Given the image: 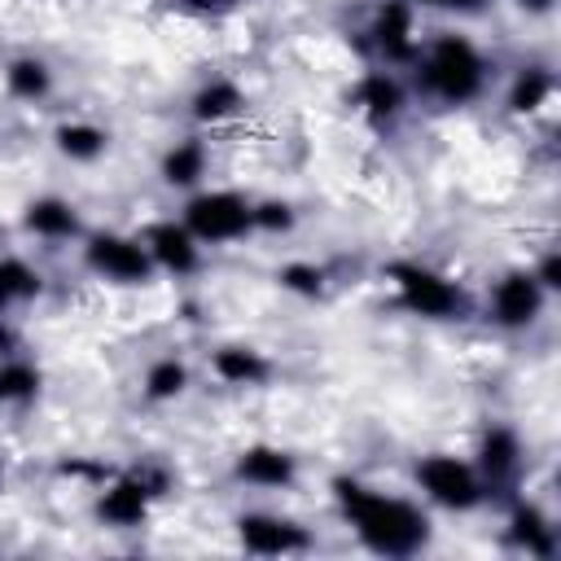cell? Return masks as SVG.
<instances>
[{
	"instance_id": "6da1fadb",
	"label": "cell",
	"mask_w": 561,
	"mask_h": 561,
	"mask_svg": "<svg viewBox=\"0 0 561 561\" xmlns=\"http://www.w3.org/2000/svg\"><path fill=\"white\" fill-rule=\"evenodd\" d=\"M333 500L355 526L359 543L377 557H416L430 543V517L412 500L364 486L359 478H333Z\"/></svg>"
},
{
	"instance_id": "7a4b0ae2",
	"label": "cell",
	"mask_w": 561,
	"mask_h": 561,
	"mask_svg": "<svg viewBox=\"0 0 561 561\" xmlns=\"http://www.w3.org/2000/svg\"><path fill=\"white\" fill-rule=\"evenodd\" d=\"M416 83L443 105H469L486 83V61L473 39L443 31L416 53Z\"/></svg>"
},
{
	"instance_id": "3957f363",
	"label": "cell",
	"mask_w": 561,
	"mask_h": 561,
	"mask_svg": "<svg viewBox=\"0 0 561 561\" xmlns=\"http://www.w3.org/2000/svg\"><path fill=\"white\" fill-rule=\"evenodd\" d=\"M399 302L412 311V316H425V320H460L465 316V294L456 280H447L443 272L425 267V263H412V259H399L386 267Z\"/></svg>"
},
{
	"instance_id": "277c9868",
	"label": "cell",
	"mask_w": 561,
	"mask_h": 561,
	"mask_svg": "<svg viewBox=\"0 0 561 561\" xmlns=\"http://www.w3.org/2000/svg\"><path fill=\"white\" fill-rule=\"evenodd\" d=\"M184 228L202 241V245H224V241H241L245 232H254L250 219V202L232 188H210V193H193L184 206Z\"/></svg>"
},
{
	"instance_id": "5b68a950",
	"label": "cell",
	"mask_w": 561,
	"mask_h": 561,
	"mask_svg": "<svg viewBox=\"0 0 561 561\" xmlns=\"http://www.w3.org/2000/svg\"><path fill=\"white\" fill-rule=\"evenodd\" d=\"M416 486L425 491V500H434L438 508H451V513H469L486 495L478 469L460 456H447V451H434V456L416 460Z\"/></svg>"
},
{
	"instance_id": "8992f818",
	"label": "cell",
	"mask_w": 561,
	"mask_h": 561,
	"mask_svg": "<svg viewBox=\"0 0 561 561\" xmlns=\"http://www.w3.org/2000/svg\"><path fill=\"white\" fill-rule=\"evenodd\" d=\"M83 263L92 276L114 280V285H149L158 272L145 241L127 237V232H92L83 245Z\"/></svg>"
},
{
	"instance_id": "52a82bcc",
	"label": "cell",
	"mask_w": 561,
	"mask_h": 561,
	"mask_svg": "<svg viewBox=\"0 0 561 561\" xmlns=\"http://www.w3.org/2000/svg\"><path fill=\"white\" fill-rule=\"evenodd\" d=\"M167 491V473L158 469H136V473H123L114 478L101 495H96V517L114 530H131L149 517V504Z\"/></svg>"
},
{
	"instance_id": "ba28073f",
	"label": "cell",
	"mask_w": 561,
	"mask_h": 561,
	"mask_svg": "<svg viewBox=\"0 0 561 561\" xmlns=\"http://www.w3.org/2000/svg\"><path fill=\"white\" fill-rule=\"evenodd\" d=\"M543 298H548V289L535 280L530 267L504 272V276L495 280V289H491V320H495L500 329H526V324L539 320Z\"/></svg>"
},
{
	"instance_id": "9c48e42d",
	"label": "cell",
	"mask_w": 561,
	"mask_h": 561,
	"mask_svg": "<svg viewBox=\"0 0 561 561\" xmlns=\"http://www.w3.org/2000/svg\"><path fill=\"white\" fill-rule=\"evenodd\" d=\"M237 539L254 557H294V552L311 548L307 526H298L294 517H276V513H241Z\"/></svg>"
},
{
	"instance_id": "30bf717a",
	"label": "cell",
	"mask_w": 561,
	"mask_h": 561,
	"mask_svg": "<svg viewBox=\"0 0 561 561\" xmlns=\"http://www.w3.org/2000/svg\"><path fill=\"white\" fill-rule=\"evenodd\" d=\"M368 35H373V48H377V57L386 66H408L421 53V44H416V18H412V4L408 0H381L373 9Z\"/></svg>"
},
{
	"instance_id": "8fae6325",
	"label": "cell",
	"mask_w": 561,
	"mask_h": 561,
	"mask_svg": "<svg viewBox=\"0 0 561 561\" xmlns=\"http://www.w3.org/2000/svg\"><path fill=\"white\" fill-rule=\"evenodd\" d=\"M140 241H145V250H149V259H153L158 272L188 276V272L202 263V241L184 228V219H180V224H175V219H158V224L145 228Z\"/></svg>"
},
{
	"instance_id": "7c38bea8",
	"label": "cell",
	"mask_w": 561,
	"mask_h": 561,
	"mask_svg": "<svg viewBox=\"0 0 561 561\" xmlns=\"http://www.w3.org/2000/svg\"><path fill=\"white\" fill-rule=\"evenodd\" d=\"M473 469H478V478H482L486 491H491V486H508V482L517 478V469H522V438H517V430L491 425V430L482 434V443H478Z\"/></svg>"
},
{
	"instance_id": "4fadbf2b",
	"label": "cell",
	"mask_w": 561,
	"mask_h": 561,
	"mask_svg": "<svg viewBox=\"0 0 561 561\" xmlns=\"http://www.w3.org/2000/svg\"><path fill=\"white\" fill-rule=\"evenodd\" d=\"M237 478L250 482V486H263V491H285L294 486L298 478V460L285 451V447H272V443H254L237 456Z\"/></svg>"
},
{
	"instance_id": "5bb4252c",
	"label": "cell",
	"mask_w": 561,
	"mask_h": 561,
	"mask_svg": "<svg viewBox=\"0 0 561 561\" xmlns=\"http://www.w3.org/2000/svg\"><path fill=\"white\" fill-rule=\"evenodd\" d=\"M351 105H355L373 127H386V123H394L399 110H403V88H399V79H394L390 70H368V75L355 83Z\"/></svg>"
},
{
	"instance_id": "9a60e30c",
	"label": "cell",
	"mask_w": 561,
	"mask_h": 561,
	"mask_svg": "<svg viewBox=\"0 0 561 561\" xmlns=\"http://www.w3.org/2000/svg\"><path fill=\"white\" fill-rule=\"evenodd\" d=\"M22 228L31 237H39V241H70V237H79V210H75V202L48 193V197L26 202Z\"/></svg>"
},
{
	"instance_id": "2e32d148",
	"label": "cell",
	"mask_w": 561,
	"mask_h": 561,
	"mask_svg": "<svg viewBox=\"0 0 561 561\" xmlns=\"http://www.w3.org/2000/svg\"><path fill=\"white\" fill-rule=\"evenodd\" d=\"M210 364H215V377L228 381V386H263L272 377V359L263 351L237 346V342L232 346H219Z\"/></svg>"
},
{
	"instance_id": "e0dca14e",
	"label": "cell",
	"mask_w": 561,
	"mask_h": 561,
	"mask_svg": "<svg viewBox=\"0 0 561 561\" xmlns=\"http://www.w3.org/2000/svg\"><path fill=\"white\" fill-rule=\"evenodd\" d=\"M508 539L513 548H522L526 557H552L557 552V530L552 522L535 508V504H517L508 517Z\"/></svg>"
},
{
	"instance_id": "ac0fdd59",
	"label": "cell",
	"mask_w": 561,
	"mask_h": 561,
	"mask_svg": "<svg viewBox=\"0 0 561 561\" xmlns=\"http://www.w3.org/2000/svg\"><path fill=\"white\" fill-rule=\"evenodd\" d=\"M188 105H193V118L197 123H228V118H237L245 110V92L232 79H210V83H202L193 92Z\"/></svg>"
},
{
	"instance_id": "d6986e66",
	"label": "cell",
	"mask_w": 561,
	"mask_h": 561,
	"mask_svg": "<svg viewBox=\"0 0 561 561\" xmlns=\"http://www.w3.org/2000/svg\"><path fill=\"white\" fill-rule=\"evenodd\" d=\"M39 289H44V276L26 259H18V254L0 259V316H9L13 307L39 298Z\"/></svg>"
},
{
	"instance_id": "ffe728a7",
	"label": "cell",
	"mask_w": 561,
	"mask_h": 561,
	"mask_svg": "<svg viewBox=\"0 0 561 561\" xmlns=\"http://www.w3.org/2000/svg\"><path fill=\"white\" fill-rule=\"evenodd\" d=\"M202 175H206V145H202L197 136L175 140V145L162 153V180H167L171 188H193Z\"/></svg>"
},
{
	"instance_id": "44dd1931",
	"label": "cell",
	"mask_w": 561,
	"mask_h": 561,
	"mask_svg": "<svg viewBox=\"0 0 561 561\" xmlns=\"http://www.w3.org/2000/svg\"><path fill=\"white\" fill-rule=\"evenodd\" d=\"M53 140H57L61 158H70V162H96V158L110 149V131H105V127H96V123H83V118L61 123Z\"/></svg>"
},
{
	"instance_id": "7402d4cb",
	"label": "cell",
	"mask_w": 561,
	"mask_h": 561,
	"mask_svg": "<svg viewBox=\"0 0 561 561\" xmlns=\"http://www.w3.org/2000/svg\"><path fill=\"white\" fill-rule=\"evenodd\" d=\"M44 386V373L22 359V355H4L0 359V408H18V403H31Z\"/></svg>"
},
{
	"instance_id": "603a6c76",
	"label": "cell",
	"mask_w": 561,
	"mask_h": 561,
	"mask_svg": "<svg viewBox=\"0 0 561 561\" xmlns=\"http://www.w3.org/2000/svg\"><path fill=\"white\" fill-rule=\"evenodd\" d=\"M4 88H9V96H18V101H44V96L53 92V70H48V61H39V57H13V61L4 66Z\"/></svg>"
},
{
	"instance_id": "cb8c5ba5",
	"label": "cell",
	"mask_w": 561,
	"mask_h": 561,
	"mask_svg": "<svg viewBox=\"0 0 561 561\" xmlns=\"http://www.w3.org/2000/svg\"><path fill=\"white\" fill-rule=\"evenodd\" d=\"M548 96H552V75H548L543 66H522V70L513 75V83H508L504 105H508L513 114H535L539 105H548Z\"/></svg>"
},
{
	"instance_id": "d4e9b609",
	"label": "cell",
	"mask_w": 561,
	"mask_h": 561,
	"mask_svg": "<svg viewBox=\"0 0 561 561\" xmlns=\"http://www.w3.org/2000/svg\"><path fill=\"white\" fill-rule=\"evenodd\" d=\"M145 399L149 403H171V399H180L184 390H188V368L175 359V355H167V359H153L149 368H145Z\"/></svg>"
},
{
	"instance_id": "484cf974",
	"label": "cell",
	"mask_w": 561,
	"mask_h": 561,
	"mask_svg": "<svg viewBox=\"0 0 561 561\" xmlns=\"http://www.w3.org/2000/svg\"><path fill=\"white\" fill-rule=\"evenodd\" d=\"M276 280L289 289V294H302V298H320L324 294V272L316 263H285L276 272Z\"/></svg>"
},
{
	"instance_id": "4316f807",
	"label": "cell",
	"mask_w": 561,
	"mask_h": 561,
	"mask_svg": "<svg viewBox=\"0 0 561 561\" xmlns=\"http://www.w3.org/2000/svg\"><path fill=\"white\" fill-rule=\"evenodd\" d=\"M250 219L259 232H289L294 228V206L289 202H250Z\"/></svg>"
},
{
	"instance_id": "83f0119b",
	"label": "cell",
	"mask_w": 561,
	"mask_h": 561,
	"mask_svg": "<svg viewBox=\"0 0 561 561\" xmlns=\"http://www.w3.org/2000/svg\"><path fill=\"white\" fill-rule=\"evenodd\" d=\"M530 272H535V280H539L548 294H552V289H561V259H557V254H543Z\"/></svg>"
},
{
	"instance_id": "f1b7e54d",
	"label": "cell",
	"mask_w": 561,
	"mask_h": 561,
	"mask_svg": "<svg viewBox=\"0 0 561 561\" xmlns=\"http://www.w3.org/2000/svg\"><path fill=\"white\" fill-rule=\"evenodd\" d=\"M513 4H522V9H530V13H548V9H552V0H513Z\"/></svg>"
},
{
	"instance_id": "f546056e",
	"label": "cell",
	"mask_w": 561,
	"mask_h": 561,
	"mask_svg": "<svg viewBox=\"0 0 561 561\" xmlns=\"http://www.w3.org/2000/svg\"><path fill=\"white\" fill-rule=\"evenodd\" d=\"M184 4H193V9H202V13H206V9H224L228 0H184Z\"/></svg>"
},
{
	"instance_id": "4dcf8cb0",
	"label": "cell",
	"mask_w": 561,
	"mask_h": 561,
	"mask_svg": "<svg viewBox=\"0 0 561 561\" xmlns=\"http://www.w3.org/2000/svg\"><path fill=\"white\" fill-rule=\"evenodd\" d=\"M408 4L416 9V4H447V0H408Z\"/></svg>"
}]
</instances>
